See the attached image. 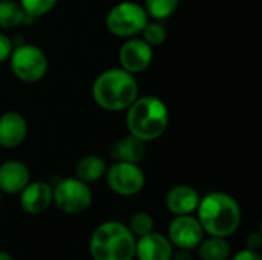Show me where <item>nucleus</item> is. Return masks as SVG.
Listing matches in <instances>:
<instances>
[{
    "instance_id": "nucleus-1",
    "label": "nucleus",
    "mask_w": 262,
    "mask_h": 260,
    "mask_svg": "<svg viewBox=\"0 0 262 260\" xmlns=\"http://www.w3.org/2000/svg\"><path fill=\"white\" fill-rule=\"evenodd\" d=\"M196 211L204 233L226 239L239 228L243 219L238 201L223 192H212L201 198Z\"/></svg>"
},
{
    "instance_id": "nucleus-2",
    "label": "nucleus",
    "mask_w": 262,
    "mask_h": 260,
    "mask_svg": "<svg viewBox=\"0 0 262 260\" xmlns=\"http://www.w3.org/2000/svg\"><path fill=\"white\" fill-rule=\"evenodd\" d=\"M138 81L123 67L101 72L92 86L94 101L107 112L126 110L138 98Z\"/></svg>"
},
{
    "instance_id": "nucleus-3",
    "label": "nucleus",
    "mask_w": 262,
    "mask_h": 260,
    "mask_svg": "<svg viewBox=\"0 0 262 260\" xmlns=\"http://www.w3.org/2000/svg\"><path fill=\"white\" fill-rule=\"evenodd\" d=\"M126 110L129 133L144 143L158 139L169 126V109L158 97H138Z\"/></svg>"
},
{
    "instance_id": "nucleus-4",
    "label": "nucleus",
    "mask_w": 262,
    "mask_h": 260,
    "mask_svg": "<svg viewBox=\"0 0 262 260\" xmlns=\"http://www.w3.org/2000/svg\"><path fill=\"white\" fill-rule=\"evenodd\" d=\"M135 236L127 225L118 221L100 224L89 242V251L94 260H134Z\"/></svg>"
},
{
    "instance_id": "nucleus-5",
    "label": "nucleus",
    "mask_w": 262,
    "mask_h": 260,
    "mask_svg": "<svg viewBox=\"0 0 262 260\" xmlns=\"http://www.w3.org/2000/svg\"><path fill=\"white\" fill-rule=\"evenodd\" d=\"M149 21V15L144 6L135 2H120L106 15L107 31L121 38H132L141 34L143 28Z\"/></svg>"
},
{
    "instance_id": "nucleus-6",
    "label": "nucleus",
    "mask_w": 262,
    "mask_h": 260,
    "mask_svg": "<svg viewBox=\"0 0 262 260\" xmlns=\"http://www.w3.org/2000/svg\"><path fill=\"white\" fill-rule=\"evenodd\" d=\"M8 60L14 77L23 83H37L46 75V54L35 44L23 43L14 46Z\"/></svg>"
},
{
    "instance_id": "nucleus-7",
    "label": "nucleus",
    "mask_w": 262,
    "mask_h": 260,
    "mask_svg": "<svg viewBox=\"0 0 262 260\" xmlns=\"http://www.w3.org/2000/svg\"><path fill=\"white\" fill-rule=\"evenodd\" d=\"M92 199L94 195L89 184L83 182L77 176L61 179L52 188V202L66 215H80L86 211L91 207Z\"/></svg>"
},
{
    "instance_id": "nucleus-8",
    "label": "nucleus",
    "mask_w": 262,
    "mask_h": 260,
    "mask_svg": "<svg viewBox=\"0 0 262 260\" xmlns=\"http://www.w3.org/2000/svg\"><path fill=\"white\" fill-rule=\"evenodd\" d=\"M106 182L109 188L120 196H135L138 195L146 184L144 172L138 164L115 161L106 173Z\"/></svg>"
},
{
    "instance_id": "nucleus-9",
    "label": "nucleus",
    "mask_w": 262,
    "mask_h": 260,
    "mask_svg": "<svg viewBox=\"0 0 262 260\" xmlns=\"http://www.w3.org/2000/svg\"><path fill=\"white\" fill-rule=\"evenodd\" d=\"M204 238V230L198 221V218L190 215L177 216L169 225L167 239L170 244L181 250H193L196 248Z\"/></svg>"
},
{
    "instance_id": "nucleus-10",
    "label": "nucleus",
    "mask_w": 262,
    "mask_h": 260,
    "mask_svg": "<svg viewBox=\"0 0 262 260\" xmlns=\"http://www.w3.org/2000/svg\"><path fill=\"white\" fill-rule=\"evenodd\" d=\"M118 58L121 67L135 75L146 70L150 66L154 60V51L152 46L147 44L143 38L132 37L127 38L120 48Z\"/></svg>"
},
{
    "instance_id": "nucleus-11",
    "label": "nucleus",
    "mask_w": 262,
    "mask_h": 260,
    "mask_svg": "<svg viewBox=\"0 0 262 260\" xmlns=\"http://www.w3.org/2000/svg\"><path fill=\"white\" fill-rule=\"evenodd\" d=\"M20 207L28 215H41L52 204V187L48 182H29L20 193Z\"/></svg>"
},
{
    "instance_id": "nucleus-12",
    "label": "nucleus",
    "mask_w": 262,
    "mask_h": 260,
    "mask_svg": "<svg viewBox=\"0 0 262 260\" xmlns=\"http://www.w3.org/2000/svg\"><path fill=\"white\" fill-rule=\"evenodd\" d=\"M173 245L170 241L155 231H150L135 242V257L138 260H170Z\"/></svg>"
},
{
    "instance_id": "nucleus-13",
    "label": "nucleus",
    "mask_w": 262,
    "mask_h": 260,
    "mask_svg": "<svg viewBox=\"0 0 262 260\" xmlns=\"http://www.w3.org/2000/svg\"><path fill=\"white\" fill-rule=\"evenodd\" d=\"M31 182L29 167L17 159L0 166V192L5 195H18Z\"/></svg>"
},
{
    "instance_id": "nucleus-14",
    "label": "nucleus",
    "mask_w": 262,
    "mask_h": 260,
    "mask_svg": "<svg viewBox=\"0 0 262 260\" xmlns=\"http://www.w3.org/2000/svg\"><path fill=\"white\" fill-rule=\"evenodd\" d=\"M28 136V123L18 112L0 115V146L5 149L18 147Z\"/></svg>"
},
{
    "instance_id": "nucleus-15",
    "label": "nucleus",
    "mask_w": 262,
    "mask_h": 260,
    "mask_svg": "<svg viewBox=\"0 0 262 260\" xmlns=\"http://www.w3.org/2000/svg\"><path fill=\"white\" fill-rule=\"evenodd\" d=\"M200 193L190 185H175L166 195V207L175 216L192 215L200 204Z\"/></svg>"
},
{
    "instance_id": "nucleus-16",
    "label": "nucleus",
    "mask_w": 262,
    "mask_h": 260,
    "mask_svg": "<svg viewBox=\"0 0 262 260\" xmlns=\"http://www.w3.org/2000/svg\"><path fill=\"white\" fill-rule=\"evenodd\" d=\"M109 152L115 161L138 164L146 156V143L129 133L127 136H123L121 139L115 141L111 146Z\"/></svg>"
},
{
    "instance_id": "nucleus-17",
    "label": "nucleus",
    "mask_w": 262,
    "mask_h": 260,
    "mask_svg": "<svg viewBox=\"0 0 262 260\" xmlns=\"http://www.w3.org/2000/svg\"><path fill=\"white\" fill-rule=\"evenodd\" d=\"M107 170L106 161L98 155H86L75 166V175L86 184L97 182L104 176Z\"/></svg>"
},
{
    "instance_id": "nucleus-18",
    "label": "nucleus",
    "mask_w": 262,
    "mask_h": 260,
    "mask_svg": "<svg viewBox=\"0 0 262 260\" xmlns=\"http://www.w3.org/2000/svg\"><path fill=\"white\" fill-rule=\"evenodd\" d=\"M34 18L29 17L18 2L15 0H0V28L14 29L20 25L31 23Z\"/></svg>"
},
{
    "instance_id": "nucleus-19",
    "label": "nucleus",
    "mask_w": 262,
    "mask_h": 260,
    "mask_svg": "<svg viewBox=\"0 0 262 260\" xmlns=\"http://www.w3.org/2000/svg\"><path fill=\"white\" fill-rule=\"evenodd\" d=\"M196 248L201 260H227L232 253V247L226 238L218 236H210L206 241L203 239Z\"/></svg>"
},
{
    "instance_id": "nucleus-20",
    "label": "nucleus",
    "mask_w": 262,
    "mask_h": 260,
    "mask_svg": "<svg viewBox=\"0 0 262 260\" xmlns=\"http://www.w3.org/2000/svg\"><path fill=\"white\" fill-rule=\"evenodd\" d=\"M178 5H180V0H146L144 9L149 17H152L154 20L163 21L175 14V11L178 9Z\"/></svg>"
},
{
    "instance_id": "nucleus-21",
    "label": "nucleus",
    "mask_w": 262,
    "mask_h": 260,
    "mask_svg": "<svg viewBox=\"0 0 262 260\" xmlns=\"http://www.w3.org/2000/svg\"><path fill=\"white\" fill-rule=\"evenodd\" d=\"M141 35H143V40L154 48V46H160V44H163L166 41L167 29L164 28V25L160 20L147 21L146 26L141 31Z\"/></svg>"
},
{
    "instance_id": "nucleus-22",
    "label": "nucleus",
    "mask_w": 262,
    "mask_h": 260,
    "mask_svg": "<svg viewBox=\"0 0 262 260\" xmlns=\"http://www.w3.org/2000/svg\"><path fill=\"white\" fill-rule=\"evenodd\" d=\"M154 227H155L154 218L146 211H137L130 218V222H129V230L132 231V234L135 238H141V236L154 231Z\"/></svg>"
},
{
    "instance_id": "nucleus-23",
    "label": "nucleus",
    "mask_w": 262,
    "mask_h": 260,
    "mask_svg": "<svg viewBox=\"0 0 262 260\" xmlns=\"http://www.w3.org/2000/svg\"><path fill=\"white\" fill-rule=\"evenodd\" d=\"M57 2L58 0H18L23 11L32 18L48 14L57 5Z\"/></svg>"
},
{
    "instance_id": "nucleus-24",
    "label": "nucleus",
    "mask_w": 262,
    "mask_h": 260,
    "mask_svg": "<svg viewBox=\"0 0 262 260\" xmlns=\"http://www.w3.org/2000/svg\"><path fill=\"white\" fill-rule=\"evenodd\" d=\"M12 48H14V43L11 41V38L6 37L5 34H0V63L9 58Z\"/></svg>"
},
{
    "instance_id": "nucleus-25",
    "label": "nucleus",
    "mask_w": 262,
    "mask_h": 260,
    "mask_svg": "<svg viewBox=\"0 0 262 260\" xmlns=\"http://www.w3.org/2000/svg\"><path fill=\"white\" fill-rule=\"evenodd\" d=\"M232 260H262V257L259 251H253V250L246 248V250H241L239 253H236Z\"/></svg>"
},
{
    "instance_id": "nucleus-26",
    "label": "nucleus",
    "mask_w": 262,
    "mask_h": 260,
    "mask_svg": "<svg viewBox=\"0 0 262 260\" xmlns=\"http://www.w3.org/2000/svg\"><path fill=\"white\" fill-rule=\"evenodd\" d=\"M262 247V238L259 233H252L247 238V248L253 251H259Z\"/></svg>"
},
{
    "instance_id": "nucleus-27",
    "label": "nucleus",
    "mask_w": 262,
    "mask_h": 260,
    "mask_svg": "<svg viewBox=\"0 0 262 260\" xmlns=\"http://www.w3.org/2000/svg\"><path fill=\"white\" fill-rule=\"evenodd\" d=\"M170 260H193V256H192L190 250H181V248H178L177 253L173 251L172 259Z\"/></svg>"
},
{
    "instance_id": "nucleus-28",
    "label": "nucleus",
    "mask_w": 262,
    "mask_h": 260,
    "mask_svg": "<svg viewBox=\"0 0 262 260\" xmlns=\"http://www.w3.org/2000/svg\"><path fill=\"white\" fill-rule=\"evenodd\" d=\"M0 260H14V259H12V256H11L8 251H5V250H0Z\"/></svg>"
},
{
    "instance_id": "nucleus-29",
    "label": "nucleus",
    "mask_w": 262,
    "mask_h": 260,
    "mask_svg": "<svg viewBox=\"0 0 262 260\" xmlns=\"http://www.w3.org/2000/svg\"><path fill=\"white\" fill-rule=\"evenodd\" d=\"M0 201H2V192H0Z\"/></svg>"
}]
</instances>
